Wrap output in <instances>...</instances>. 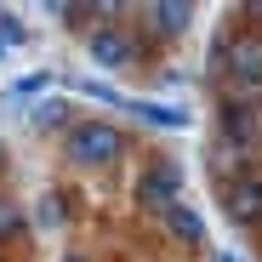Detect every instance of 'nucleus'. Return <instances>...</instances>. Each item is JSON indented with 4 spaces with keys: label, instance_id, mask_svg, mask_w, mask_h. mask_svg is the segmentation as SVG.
Returning <instances> with one entry per match:
<instances>
[{
    "label": "nucleus",
    "instance_id": "f257e3e1",
    "mask_svg": "<svg viewBox=\"0 0 262 262\" xmlns=\"http://www.w3.org/2000/svg\"><path fill=\"white\" fill-rule=\"evenodd\" d=\"M63 154H69V165H80V171H103V165H114V160L125 154V131H120L114 120H74V125L63 131Z\"/></svg>",
    "mask_w": 262,
    "mask_h": 262
},
{
    "label": "nucleus",
    "instance_id": "f03ea898",
    "mask_svg": "<svg viewBox=\"0 0 262 262\" xmlns=\"http://www.w3.org/2000/svg\"><path fill=\"white\" fill-rule=\"evenodd\" d=\"M211 137L228 143V148H239V154H256V148H262V108H256L251 97H216Z\"/></svg>",
    "mask_w": 262,
    "mask_h": 262
},
{
    "label": "nucleus",
    "instance_id": "7ed1b4c3",
    "mask_svg": "<svg viewBox=\"0 0 262 262\" xmlns=\"http://www.w3.org/2000/svg\"><path fill=\"white\" fill-rule=\"evenodd\" d=\"M137 205L143 211H154V216H165L171 205H183L177 194H183V171H177V160H148L143 171H137Z\"/></svg>",
    "mask_w": 262,
    "mask_h": 262
},
{
    "label": "nucleus",
    "instance_id": "20e7f679",
    "mask_svg": "<svg viewBox=\"0 0 262 262\" xmlns=\"http://www.w3.org/2000/svg\"><path fill=\"white\" fill-rule=\"evenodd\" d=\"M211 69H228L239 85H262V34L256 29H234L228 34V52L216 57Z\"/></svg>",
    "mask_w": 262,
    "mask_h": 262
},
{
    "label": "nucleus",
    "instance_id": "39448f33",
    "mask_svg": "<svg viewBox=\"0 0 262 262\" xmlns=\"http://www.w3.org/2000/svg\"><path fill=\"white\" fill-rule=\"evenodd\" d=\"M223 216L234 228H262V171H251L245 183L223 188Z\"/></svg>",
    "mask_w": 262,
    "mask_h": 262
},
{
    "label": "nucleus",
    "instance_id": "423d86ee",
    "mask_svg": "<svg viewBox=\"0 0 262 262\" xmlns=\"http://www.w3.org/2000/svg\"><path fill=\"white\" fill-rule=\"evenodd\" d=\"M85 57H92L97 69H125V63H137V40H131L120 23H108L97 34H85Z\"/></svg>",
    "mask_w": 262,
    "mask_h": 262
},
{
    "label": "nucleus",
    "instance_id": "0eeeda50",
    "mask_svg": "<svg viewBox=\"0 0 262 262\" xmlns=\"http://www.w3.org/2000/svg\"><path fill=\"white\" fill-rule=\"evenodd\" d=\"M205 171H211L216 188H234V183H245L251 171H256V154H239V148H228V143L211 137V148H205Z\"/></svg>",
    "mask_w": 262,
    "mask_h": 262
},
{
    "label": "nucleus",
    "instance_id": "6e6552de",
    "mask_svg": "<svg viewBox=\"0 0 262 262\" xmlns=\"http://www.w3.org/2000/svg\"><path fill=\"white\" fill-rule=\"evenodd\" d=\"M160 228L177 239V245H188V251H200V245H205V216H200L194 205H171V211L160 216Z\"/></svg>",
    "mask_w": 262,
    "mask_h": 262
},
{
    "label": "nucleus",
    "instance_id": "1a4fd4ad",
    "mask_svg": "<svg viewBox=\"0 0 262 262\" xmlns=\"http://www.w3.org/2000/svg\"><path fill=\"white\" fill-rule=\"evenodd\" d=\"M143 23L154 34H183L194 23V6H188V0H160V6H143Z\"/></svg>",
    "mask_w": 262,
    "mask_h": 262
},
{
    "label": "nucleus",
    "instance_id": "9d476101",
    "mask_svg": "<svg viewBox=\"0 0 262 262\" xmlns=\"http://www.w3.org/2000/svg\"><path fill=\"white\" fill-rule=\"evenodd\" d=\"M137 120H148V125H188V114L183 108H165V103H125Z\"/></svg>",
    "mask_w": 262,
    "mask_h": 262
},
{
    "label": "nucleus",
    "instance_id": "9b49d317",
    "mask_svg": "<svg viewBox=\"0 0 262 262\" xmlns=\"http://www.w3.org/2000/svg\"><path fill=\"white\" fill-rule=\"evenodd\" d=\"M29 120H34V131H57V125L69 120V97H46V103H40Z\"/></svg>",
    "mask_w": 262,
    "mask_h": 262
},
{
    "label": "nucleus",
    "instance_id": "f8f14e48",
    "mask_svg": "<svg viewBox=\"0 0 262 262\" xmlns=\"http://www.w3.org/2000/svg\"><path fill=\"white\" fill-rule=\"evenodd\" d=\"M17 234H23V211L12 200H0V245H12Z\"/></svg>",
    "mask_w": 262,
    "mask_h": 262
},
{
    "label": "nucleus",
    "instance_id": "ddd939ff",
    "mask_svg": "<svg viewBox=\"0 0 262 262\" xmlns=\"http://www.w3.org/2000/svg\"><path fill=\"white\" fill-rule=\"evenodd\" d=\"M46 92H52V74H23L12 85V97H46Z\"/></svg>",
    "mask_w": 262,
    "mask_h": 262
},
{
    "label": "nucleus",
    "instance_id": "4468645a",
    "mask_svg": "<svg viewBox=\"0 0 262 262\" xmlns=\"http://www.w3.org/2000/svg\"><path fill=\"white\" fill-rule=\"evenodd\" d=\"M0 40H6V46H23V40H29V29H23L12 12H0Z\"/></svg>",
    "mask_w": 262,
    "mask_h": 262
},
{
    "label": "nucleus",
    "instance_id": "2eb2a0df",
    "mask_svg": "<svg viewBox=\"0 0 262 262\" xmlns=\"http://www.w3.org/2000/svg\"><path fill=\"white\" fill-rule=\"evenodd\" d=\"M80 97H97V103H125V97H114L103 80H80Z\"/></svg>",
    "mask_w": 262,
    "mask_h": 262
},
{
    "label": "nucleus",
    "instance_id": "dca6fc26",
    "mask_svg": "<svg viewBox=\"0 0 262 262\" xmlns=\"http://www.w3.org/2000/svg\"><path fill=\"white\" fill-rule=\"evenodd\" d=\"M40 223L57 228V223H63V205H57V200H46V205H40Z\"/></svg>",
    "mask_w": 262,
    "mask_h": 262
},
{
    "label": "nucleus",
    "instance_id": "f3484780",
    "mask_svg": "<svg viewBox=\"0 0 262 262\" xmlns=\"http://www.w3.org/2000/svg\"><path fill=\"white\" fill-rule=\"evenodd\" d=\"M239 12H245V23H251V29L262 34V6H239Z\"/></svg>",
    "mask_w": 262,
    "mask_h": 262
},
{
    "label": "nucleus",
    "instance_id": "a211bd4d",
    "mask_svg": "<svg viewBox=\"0 0 262 262\" xmlns=\"http://www.w3.org/2000/svg\"><path fill=\"white\" fill-rule=\"evenodd\" d=\"M216 262H239V256H234V251H216Z\"/></svg>",
    "mask_w": 262,
    "mask_h": 262
},
{
    "label": "nucleus",
    "instance_id": "6ab92c4d",
    "mask_svg": "<svg viewBox=\"0 0 262 262\" xmlns=\"http://www.w3.org/2000/svg\"><path fill=\"white\" fill-rule=\"evenodd\" d=\"M63 262H92V256H80V251H69V256H63Z\"/></svg>",
    "mask_w": 262,
    "mask_h": 262
},
{
    "label": "nucleus",
    "instance_id": "aec40b11",
    "mask_svg": "<svg viewBox=\"0 0 262 262\" xmlns=\"http://www.w3.org/2000/svg\"><path fill=\"white\" fill-rule=\"evenodd\" d=\"M0 57H6V40H0Z\"/></svg>",
    "mask_w": 262,
    "mask_h": 262
},
{
    "label": "nucleus",
    "instance_id": "412c9836",
    "mask_svg": "<svg viewBox=\"0 0 262 262\" xmlns=\"http://www.w3.org/2000/svg\"><path fill=\"white\" fill-rule=\"evenodd\" d=\"M0 262H12V256H6V251H0Z\"/></svg>",
    "mask_w": 262,
    "mask_h": 262
}]
</instances>
